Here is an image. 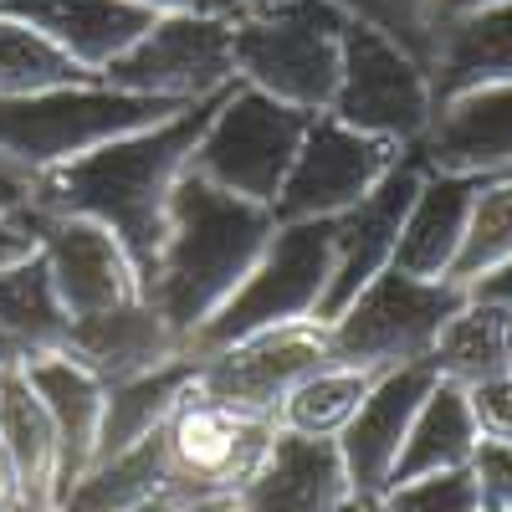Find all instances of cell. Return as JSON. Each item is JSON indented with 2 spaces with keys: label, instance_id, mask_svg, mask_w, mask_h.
Returning a JSON list of instances; mask_svg holds the SVG:
<instances>
[{
  "label": "cell",
  "instance_id": "e0dca14e",
  "mask_svg": "<svg viewBox=\"0 0 512 512\" xmlns=\"http://www.w3.org/2000/svg\"><path fill=\"white\" fill-rule=\"evenodd\" d=\"M0 11L36 26L41 36H52L93 77H103L108 62H118L159 16L139 0H6Z\"/></svg>",
  "mask_w": 512,
  "mask_h": 512
},
{
  "label": "cell",
  "instance_id": "4fadbf2b",
  "mask_svg": "<svg viewBox=\"0 0 512 512\" xmlns=\"http://www.w3.org/2000/svg\"><path fill=\"white\" fill-rule=\"evenodd\" d=\"M425 169L431 164H425V154L415 144V149L400 154V164L359 205H349L344 216H333V277H328V292H323L318 323H333L384 267H390L405 210H410V200L425 180Z\"/></svg>",
  "mask_w": 512,
  "mask_h": 512
},
{
  "label": "cell",
  "instance_id": "5bb4252c",
  "mask_svg": "<svg viewBox=\"0 0 512 512\" xmlns=\"http://www.w3.org/2000/svg\"><path fill=\"white\" fill-rule=\"evenodd\" d=\"M431 384H436L431 359L384 369L369 384V395L354 410V420L338 431V456H344L354 502H379L384 492H390L395 461H400L405 436H410V420H415L420 400L431 395Z\"/></svg>",
  "mask_w": 512,
  "mask_h": 512
},
{
  "label": "cell",
  "instance_id": "f6af8a7d",
  "mask_svg": "<svg viewBox=\"0 0 512 512\" xmlns=\"http://www.w3.org/2000/svg\"><path fill=\"white\" fill-rule=\"evenodd\" d=\"M349 512H379V502H354Z\"/></svg>",
  "mask_w": 512,
  "mask_h": 512
},
{
  "label": "cell",
  "instance_id": "603a6c76",
  "mask_svg": "<svg viewBox=\"0 0 512 512\" xmlns=\"http://www.w3.org/2000/svg\"><path fill=\"white\" fill-rule=\"evenodd\" d=\"M0 441H6L16 472H21V502H57L62 497V446L47 400L36 395L26 359L0 364Z\"/></svg>",
  "mask_w": 512,
  "mask_h": 512
},
{
  "label": "cell",
  "instance_id": "ac0fdd59",
  "mask_svg": "<svg viewBox=\"0 0 512 512\" xmlns=\"http://www.w3.org/2000/svg\"><path fill=\"white\" fill-rule=\"evenodd\" d=\"M420 154L441 175H507L512 169V77L436 108Z\"/></svg>",
  "mask_w": 512,
  "mask_h": 512
},
{
  "label": "cell",
  "instance_id": "8fae6325",
  "mask_svg": "<svg viewBox=\"0 0 512 512\" xmlns=\"http://www.w3.org/2000/svg\"><path fill=\"white\" fill-rule=\"evenodd\" d=\"M400 144L349 128L333 113H313L308 134L292 154V169L272 200V216L282 221H333L349 205H359L390 169L400 164Z\"/></svg>",
  "mask_w": 512,
  "mask_h": 512
},
{
  "label": "cell",
  "instance_id": "60d3db41",
  "mask_svg": "<svg viewBox=\"0 0 512 512\" xmlns=\"http://www.w3.org/2000/svg\"><path fill=\"white\" fill-rule=\"evenodd\" d=\"M477 6H492V0H436V16H466V11H477Z\"/></svg>",
  "mask_w": 512,
  "mask_h": 512
},
{
  "label": "cell",
  "instance_id": "9c48e42d",
  "mask_svg": "<svg viewBox=\"0 0 512 512\" xmlns=\"http://www.w3.org/2000/svg\"><path fill=\"white\" fill-rule=\"evenodd\" d=\"M103 82L164 103L216 98L236 82V26L210 11H159L134 47L108 62Z\"/></svg>",
  "mask_w": 512,
  "mask_h": 512
},
{
  "label": "cell",
  "instance_id": "7c38bea8",
  "mask_svg": "<svg viewBox=\"0 0 512 512\" xmlns=\"http://www.w3.org/2000/svg\"><path fill=\"white\" fill-rule=\"evenodd\" d=\"M328 323H277V328H256L236 344L195 359V390L205 400H216L241 415H272L287 400V390L318 364H328Z\"/></svg>",
  "mask_w": 512,
  "mask_h": 512
},
{
  "label": "cell",
  "instance_id": "484cf974",
  "mask_svg": "<svg viewBox=\"0 0 512 512\" xmlns=\"http://www.w3.org/2000/svg\"><path fill=\"white\" fill-rule=\"evenodd\" d=\"M0 333H6L26 359L67 349L72 318L62 308V292H57L52 267H47L41 251L0 267Z\"/></svg>",
  "mask_w": 512,
  "mask_h": 512
},
{
  "label": "cell",
  "instance_id": "7dc6e473",
  "mask_svg": "<svg viewBox=\"0 0 512 512\" xmlns=\"http://www.w3.org/2000/svg\"><path fill=\"white\" fill-rule=\"evenodd\" d=\"M482 512H512V507H482Z\"/></svg>",
  "mask_w": 512,
  "mask_h": 512
},
{
  "label": "cell",
  "instance_id": "f1b7e54d",
  "mask_svg": "<svg viewBox=\"0 0 512 512\" xmlns=\"http://www.w3.org/2000/svg\"><path fill=\"white\" fill-rule=\"evenodd\" d=\"M502 262H512V169L507 175H482L472 210H466V231H461V251L451 262L456 287H472L487 272H497Z\"/></svg>",
  "mask_w": 512,
  "mask_h": 512
},
{
  "label": "cell",
  "instance_id": "4316f807",
  "mask_svg": "<svg viewBox=\"0 0 512 512\" xmlns=\"http://www.w3.org/2000/svg\"><path fill=\"white\" fill-rule=\"evenodd\" d=\"M149 502H169L164 436L159 431L139 446L108 456V461H93L57 507L62 512H139Z\"/></svg>",
  "mask_w": 512,
  "mask_h": 512
},
{
  "label": "cell",
  "instance_id": "7402d4cb",
  "mask_svg": "<svg viewBox=\"0 0 512 512\" xmlns=\"http://www.w3.org/2000/svg\"><path fill=\"white\" fill-rule=\"evenodd\" d=\"M36 395L47 400L52 425H57V446H62V497L72 492V482L93 466L98 456V431H103V400H108V384L82 369L67 354H36L26 359ZM57 497V502H62Z\"/></svg>",
  "mask_w": 512,
  "mask_h": 512
},
{
  "label": "cell",
  "instance_id": "ffe728a7",
  "mask_svg": "<svg viewBox=\"0 0 512 512\" xmlns=\"http://www.w3.org/2000/svg\"><path fill=\"white\" fill-rule=\"evenodd\" d=\"M507 77H512V0H492V6L446 16L436 26V47H431L436 108L461 93L497 88Z\"/></svg>",
  "mask_w": 512,
  "mask_h": 512
},
{
  "label": "cell",
  "instance_id": "5b68a950",
  "mask_svg": "<svg viewBox=\"0 0 512 512\" xmlns=\"http://www.w3.org/2000/svg\"><path fill=\"white\" fill-rule=\"evenodd\" d=\"M328 277H333V221H282L262 251V262L226 297V308L190 338L185 354L205 359L256 328L318 318Z\"/></svg>",
  "mask_w": 512,
  "mask_h": 512
},
{
  "label": "cell",
  "instance_id": "e575fe53",
  "mask_svg": "<svg viewBox=\"0 0 512 512\" xmlns=\"http://www.w3.org/2000/svg\"><path fill=\"white\" fill-rule=\"evenodd\" d=\"M472 400V415H477V431L482 441H507L512 446V369L507 374H492L482 384L466 390Z\"/></svg>",
  "mask_w": 512,
  "mask_h": 512
},
{
  "label": "cell",
  "instance_id": "9a60e30c",
  "mask_svg": "<svg viewBox=\"0 0 512 512\" xmlns=\"http://www.w3.org/2000/svg\"><path fill=\"white\" fill-rule=\"evenodd\" d=\"M41 256L52 267L67 318H93L144 297V277L123 241L88 216H41Z\"/></svg>",
  "mask_w": 512,
  "mask_h": 512
},
{
  "label": "cell",
  "instance_id": "6da1fadb",
  "mask_svg": "<svg viewBox=\"0 0 512 512\" xmlns=\"http://www.w3.org/2000/svg\"><path fill=\"white\" fill-rule=\"evenodd\" d=\"M216 98L185 103L180 113H169L149 128L118 134L98 149H88L82 159H67L47 175H36V210L41 216H88L98 226H108L123 251L134 256V267L149 287L159 246L169 231V195H175L180 175L190 169L195 139L205 118L216 113Z\"/></svg>",
  "mask_w": 512,
  "mask_h": 512
},
{
  "label": "cell",
  "instance_id": "ee69618b",
  "mask_svg": "<svg viewBox=\"0 0 512 512\" xmlns=\"http://www.w3.org/2000/svg\"><path fill=\"white\" fill-rule=\"evenodd\" d=\"M11 512H62V507L57 502H16Z\"/></svg>",
  "mask_w": 512,
  "mask_h": 512
},
{
  "label": "cell",
  "instance_id": "7a4b0ae2",
  "mask_svg": "<svg viewBox=\"0 0 512 512\" xmlns=\"http://www.w3.org/2000/svg\"><path fill=\"white\" fill-rule=\"evenodd\" d=\"M277 231L272 205L241 200L200 175H180L169 195V231L159 246L154 277L144 297L164 313V323L180 333V344L226 308V297L246 282V272L262 262V251Z\"/></svg>",
  "mask_w": 512,
  "mask_h": 512
},
{
  "label": "cell",
  "instance_id": "8992f818",
  "mask_svg": "<svg viewBox=\"0 0 512 512\" xmlns=\"http://www.w3.org/2000/svg\"><path fill=\"white\" fill-rule=\"evenodd\" d=\"M466 303V287L446 277H410L400 267H384L354 303L328 323V349L338 364H354L369 374L431 359L441 328Z\"/></svg>",
  "mask_w": 512,
  "mask_h": 512
},
{
  "label": "cell",
  "instance_id": "44dd1931",
  "mask_svg": "<svg viewBox=\"0 0 512 512\" xmlns=\"http://www.w3.org/2000/svg\"><path fill=\"white\" fill-rule=\"evenodd\" d=\"M477 185H482V175H441V169H425V180L405 210L390 267H400L410 277H451Z\"/></svg>",
  "mask_w": 512,
  "mask_h": 512
},
{
  "label": "cell",
  "instance_id": "1f68e13d",
  "mask_svg": "<svg viewBox=\"0 0 512 512\" xmlns=\"http://www.w3.org/2000/svg\"><path fill=\"white\" fill-rule=\"evenodd\" d=\"M338 11H344L349 21L390 36L395 47H405L410 57L425 62V72H431V47H436V0H333Z\"/></svg>",
  "mask_w": 512,
  "mask_h": 512
},
{
  "label": "cell",
  "instance_id": "836d02e7",
  "mask_svg": "<svg viewBox=\"0 0 512 512\" xmlns=\"http://www.w3.org/2000/svg\"><path fill=\"white\" fill-rule=\"evenodd\" d=\"M379 512H482V487L472 477V466H456V472L390 487L379 497Z\"/></svg>",
  "mask_w": 512,
  "mask_h": 512
},
{
  "label": "cell",
  "instance_id": "83f0119b",
  "mask_svg": "<svg viewBox=\"0 0 512 512\" xmlns=\"http://www.w3.org/2000/svg\"><path fill=\"white\" fill-rule=\"evenodd\" d=\"M379 374L354 369V364H318L313 374H303L287 390V400L277 405V431L287 436H313V441H338V431L354 420V410L364 405L369 384Z\"/></svg>",
  "mask_w": 512,
  "mask_h": 512
},
{
  "label": "cell",
  "instance_id": "3957f363",
  "mask_svg": "<svg viewBox=\"0 0 512 512\" xmlns=\"http://www.w3.org/2000/svg\"><path fill=\"white\" fill-rule=\"evenodd\" d=\"M236 82L303 113H323L338 88L349 16L333 0H231Z\"/></svg>",
  "mask_w": 512,
  "mask_h": 512
},
{
  "label": "cell",
  "instance_id": "ba28073f",
  "mask_svg": "<svg viewBox=\"0 0 512 512\" xmlns=\"http://www.w3.org/2000/svg\"><path fill=\"white\" fill-rule=\"evenodd\" d=\"M323 113L344 118L349 128H364V134L390 139L400 149H415L431 134V118H436L431 72H425L420 57L395 47L390 36L349 21L344 52H338V88Z\"/></svg>",
  "mask_w": 512,
  "mask_h": 512
},
{
  "label": "cell",
  "instance_id": "bcb514c9",
  "mask_svg": "<svg viewBox=\"0 0 512 512\" xmlns=\"http://www.w3.org/2000/svg\"><path fill=\"white\" fill-rule=\"evenodd\" d=\"M164 507H169V502H149V507H139V512H164Z\"/></svg>",
  "mask_w": 512,
  "mask_h": 512
},
{
  "label": "cell",
  "instance_id": "2e32d148",
  "mask_svg": "<svg viewBox=\"0 0 512 512\" xmlns=\"http://www.w3.org/2000/svg\"><path fill=\"white\" fill-rule=\"evenodd\" d=\"M349 472L338 441L287 436L277 431L267 461L236 492V512H349Z\"/></svg>",
  "mask_w": 512,
  "mask_h": 512
},
{
  "label": "cell",
  "instance_id": "d4e9b609",
  "mask_svg": "<svg viewBox=\"0 0 512 512\" xmlns=\"http://www.w3.org/2000/svg\"><path fill=\"white\" fill-rule=\"evenodd\" d=\"M195 384V359L180 354L139 379H123V384H108V400H103V431H98V456L93 461H108L128 446L149 441L154 431H164V420L175 415V405L190 395Z\"/></svg>",
  "mask_w": 512,
  "mask_h": 512
},
{
  "label": "cell",
  "instance_id": "f546056e",
  "mask_svg": "<svg viewBox=\"0 0 512 512\" xmlns=\"http://www.w3.org/2000/svg\"><path fill=\"white\" fill-rule=\"evenodd\" d=\"M431 369L461 390L492 379V374H507V359H502V328H497V303H466L451 313V323L441 328L436 349H431Z\"/></svg>",
  "mask_w": 512,
  "mask_h": 512
},
{
  "label": "cell",
  "instance_id": "d590c367",
  "mask_svg": "<svg viewBox=\"0 0 512 512\" xmlns=\"http://www.w3.org/2000/svg\"><path fill=\"white\" fill-rule=\"evenodd\" d=\"M472 477L482 487V507H512V446L507 441H477Z\"/></svg>",
  "mask_w": 512,
  "mask_h": 512
},
{
  "label": "cell",
  "instance_id": "d6a6232c",
  "mask_svg": "<svg viewBox=\"0 0 512 512\" xmlns=\"http://www.w3.org/2000/svg\"><path fill=\"white\" fill-rule=\"evenodd\" d=\"M41 210H36V175L0 159V267L21 262L41 246Z\"/></svg>",
  "mask_w": 512,
  "mask_h": 512
},
{
  "label": "cell",
  "instance_id": "277c9868",
  "mask_svg": "<svg viewBox=\"0 0 512 512\" xmlns=\"http://www.w3.org/2000/svg\"><path fill=\"white\" fill-rule=\"evenodd\" d=\"M180 108L185 103L123 93L103 77L26 93V98H0V159H11L26 175H47V169L82 159L88 149L118 134H134V128H149Z\"/></svg>",
  "mask_w": 512,
  "mask_h": 512
},
{
  "label": "cell",
  "instance_id": "7bdbcfd3",
  "mask_svg": "<svg viewBox=\"0 0 512 512\" xmlns=\"http://www.w3.org/2000/svg\"><path fill=\"white\" fill-rule=\"evenodd\" d=\"M11 359H26V354H21V349L11 344V338H6V333H0V364H11Z\"/></svg>",
  "mask_w": 512,
  "mask_h": 512
},
{
  "label": "cell",
  "instance_id": "ab89813d",
  "mask_svg": "<svg viewBox=\"0 0 512 512\" xmlns=\"http://www.w3.org/2000/svg\"><path fill=\"white\" fill-rule=\"evenodd\" d=\"M164 512H236V497H185V502H169Z\"/></svg>",
  "mask_w": 512,
  "mask_h": 512
},
{
  "label": "cell",
  "instance_id": "74e56055",
  "mask_svg": "<svg viewBox=\"0 0 512 512\" xmlns=\"http://www.w3.org/2000/svg\"><path fill=\"white\" fill-rule=\"evenodd\" d=\"M16 502H21V472H16L6 441H0V512H11Z\"/></svg>",
  "mask_w": 512,
  "mask_h": 512
},
{
  "label": "cell",
  "instance_id": "d6986e66",
  "mask_svg": "<svg viewBox=\"0 0 512 512\" xmlns=\"http://www.w3.org/2000/svg\"><path fill=\"white\" fill-rule=\"evenodd\" d=\"M62 354L77 359L82 369H93L103 384H123V379H139L169 359H180L185 344L149 297H139V303H123L93 318H72Z\"/></svg>",
  "mask_w": 512,
  "mask_h": 512
},
{
  "label": "cell",
  "instance_id": "cb8c5ba5",
  "mask_svg": "<svg viewBox=\"0 0 512 512\" xmlns=\"http://www.w3.org/2000/svg\"><path fill=\"white\" fill-rule=\"evenodd\" d=\"M477 441H482V431H477V415H472L466 390L436 374L431 395L420 400V410L410 420V436H405V451L395 461L390 487L415 482V477H436V472H456V466H472Z\"/></svg>",
  "mask_w": 512,
  "mask_h": 512
},
{
  "label": "cell",
  "instance_id": "b9f144b4",
  "mask_svg": "<svg viewBox=\"0 0 512 512\" xmlns=\"http://www.w3.org/2000/svg\"><path fill=\"white\" fill-rule=\"evenodd\" d=\"M497 328H502V359H507V369H512V303L497 308Z\"/></svg>",
  "mask_w": 512,
  "mask_h": 512
},
{
  "label": "cell",
  "instance_id": "c3c4849f",
  "mask_svg": "<svg viewBox=\"0 0 512 512\" xmlns=\"http://www.w3.org/2000/svg\"><path fill=\"white\" fill-rule=\"evenodd\" d=\"M0 6H6V0H0Z\"/></svg>",
  "mask_w": 512,
  "mask_h": 512
},
{
  "label": "cell",
  "instance_id": "8d00e7d4",
  "mask_svg": "<svg viewBox=\"0 0 512 512\" xmlns=\"http://www.w3.org/2000/svg\"><path fill=\"white\" fill-rule=\"evenodd\" d=\"M466 297H477V303H497V308H507V303H512V262H502L497 272H487L482 282H472V287H466Z\"/></svg>",
  "mask_w": 512,
  "mask_h": 512
},
{
  "label": "cell",
  "instance_id": "f35d334b",
  "mask_svg": "<svg viewBox=\"0 0 512 512\" xmlns=\"http://www.w3.org/2000/svg\"><path fill=\"white\" fill-rule=\"evenodd\" d=\"M149 11H210V16H226L231 0H139Z\"/></svg>",
  "mask_w": 512,
  "mask_h": 512
},
{
  "label": "cell",
  "instance_id": "4dcf8cb0",
  "mask_svg": "<svg viewBox=\"0 0 512 512\" xmlns=\"http://www.w3.org/2000/svg\"><path fill=\"white\" fill-rule=\"evenodd\" d=\"M67 82H93V72L77 67L52 36H41L36 26L0 11V98L47 93V88H67Z\"/></svg>",
  "mask_w": 512,
  "mask_h": 512
},
{
  "label": "cell",
  "instance_id": "30bf717a",
  "mask_svg": "<svg viewBox=\"0 0 512 512\" xmlns=\"http://www.w3.org/2000/svg\"><path fill=\"white\" fill-rule=\"evenodd\" d=\"M164 472H169V502L185 497H236L246 477L267 461L277 441L272 415H241L216 400H205L195 384L164 420Z\"/></svg>",
  "mask_w": 512,
  "mask_h": 512
},
{
  "label": "cell",
  "instance_id": "52a82bcc",
  "mask_svg": "<svg viewBox=\"0 0 512 512\" xmlns=\"http://www.w3.org/2000/svg\"><path fill=\"white\" fill-rule=\"evenodd\" d=\"M308 118L303 108H292L262 88H246V82H231L221 93L216 113L205 118L200 139H195V154H190V175L221 185L241 200H256V205H272L287 169H292V154L308 134Z\"/></svg>",
  "mask_w": 512,
  "mask_h": 512
}]
</instances>
